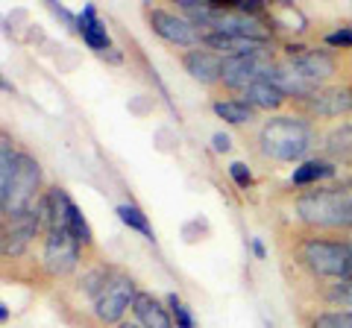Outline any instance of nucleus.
Instances as JSON below:
<instances>
[{
  "instance_id": "obj_1",
  "label": "nucleus",
  "mask_w": 352,
  "mask_h": 328,
  "mask_svg": "<svg viewBox=\"0 0 352 328\" xmlns=\"http://www.w3.org/2000/svg\"><path fill=\"white\" fill-rule=\"evenodd\" d=\"M276 232L352 235V188L349 179L320 188H291L276 194Z\"/></svg>"
},
{
  "instance_id": "obj_2",
  "label": "nucleus",
  "mask_w": 352,
  "mask_h": 328,
  "mask_svg": "<svg viewBox=\"0 0 352 328\" xmlns=\"http://www.w3.org/2000/svg\"><path fill=\"white\" fill-rule=\"evenodd\" d=\"M279 253L285 261V276L296 290L352 279V235H308L279 229Z\"/></svg>"
},
{
  "instance_id": "obj_3",
  "label": "nucleus",
  "mask_w": 352,
  "mask_h": 328,
  "mask_svg": "<svg viewBox=\"0 0 352 328\" xmlns=\"http://www.w3.org/2000/svg\"><path fill=\"white\" fill-rule=\"evenodd\" d=\"M323 126L296 112L264 117L250 132L252 152L267 164H302L320 152Z\"/></svg>"
},
{
  "instance_id": "obj_4",
  "label": "nucleus",
  "mask_w": 352,
  "mask_h": 328,
  "mask_svg": "<svg viewBox=\"0 0 352 328\" xmlns=\"http://www.w3.org/2000/svg\"><path fill=\"white\" fill-rule=\"evenodd\" d=\"M120 270L124 267L112 264V261L103 258L100 253L88 255L80 272L53 290L56 311L62 314V320L76 328H91V314L97 305H100V299L106 296V290L112 288V281L118 279Z\"/></svg>"
},
{
  "instance_id": "obj_5",
  "label": "nucleus",
  "mask_w": 352,
  "mask_h": 328,
  "mask_svg": "<svg viewBox=\"0 0 352 328\" xmlns=\"http://www.w3.org/2000/svg\"><path fill=\"white\" fill-rule=\"evenodd\" d=\"M279 56L300 71L314 85H335L352 80V50H332L326 45H302V41H282Z\"/></svg>"
},
{
  "instance_id": "obj_6",
  "label": "nucleus",
  "mask_w": 352,
  "mask_h": 328,
  "mask_svg": "<svg viewBox=\"0 0 352 328\" xmlns=\"http://www.w3.org/2000/svg\"><path fill=\"white\" fill-rule=\"evenodd\" d=\"M85 249L80 246L68 229H47L41 235L38 246V272H41V290H56L59 284H65L71 276L80 272L85 264Z\"/></svg>"
},
{
  "instance_id": "obj_7",
  "label": "nucleus",
  "mask_w": 352,
  "mask_h": 328,
  "mask_svg": "<svg viewBox=\"0 0 352 328\" xmlns=\"http://www.w3.org/2000/svg\"><path fill=\"white\" fill-rule=\"evenodd\" d=\"M44 191H47V185H44L41 161L32 156L30 150H21L12 182H9L6 191H0V217L32 211L38 205V200L44 196Z\"/></svg>"
},
{
  "instance_id": "obj_8",
  "label": "nucleus",
  "mask_w": 352,
  "mask_h": 328,
  "mask_svg": "<svg viewBox=\"0 0 352 328\" xmlns=\"http://www.w3.org/2000/svg\"><path fill=\"white\" fill-rule=\"evenodd\" d=\"M288 112H296L320 126H332L338 120L352 117V80L349 82H335L317 89L311 97H305L300 103H291Z\"/></svg>"
},
{
  "instance_id": "obj_9",
  "label": "nucleus",
  "mask_w": 352,
  "mask_h": 328,
  "mask_svg": "<svg viewBox=\"0 0 352 328\" xmlns=\"http://www.w3.org/2000/svg\"><path fill=\"white\" fill-rule=\"evenodd\" d=\"M138 293L141 288L135 284V279L126 270H120L118 279L112 281V288L106 290V296L91 314V328H118L124 320H129L126 314H132V305H135Z\"/></svg>"
},
{
  "instance_id": "obj_10",
  "label": "nucleus",
  "mask_w": 352,
  "mask_h": 328,
  "mask_svg": "<svg viewBox=\"0 0 352 328\" xmlns=\"http://www.w3.org/2000/svg\"><path fill=\"white\" fill-rule=\"evenodd\" d=\"M144 21L147 27L156 32L162 41H168L170 47H179V50H191V47H200L203 45V36L200 30L185 15H179L176 9H164V6H150L144 3Z\"/></svg>"
},
{
  "instance_id": "obj_11",
  "label": "nucleus",
  "mask_w": 352,
  "mask_h": 328,
  "mask_svg": "<svg viewBox=\"0 0 352 328\" xmlns=\"http://www.w3.org/2000/svg\"><path fill=\"white\" fill-rule=\"evenodd\" d=\"M179 62L194 82L206 85V89H214V91L220 89V82H223V56H220V53L200 45V47L182 50Z\"/></svg>"
},
{
  "instance_id": "obj_12",
  "label": "nucleus",
  "mask_w": 352,
  "mask_h": 328,
  "mask_svg": "<svg viewBox=\"0 0 352 328\" xmlns=\"http://www.w3.org/2000/svg\"><path fill=\"white\" fill-rule=\"evenodd\" d=\"M267 21H270L273 32H276V38H282V41H296L308 32V18L302 15V9L288 3V0L267 3Z\"/></svg>"
},
{
  "instance_id": "obj_13",
  "label": "nucleus",
  "mask_w": 352,
  "mask_h": 328,
  "mask_svg": "<svg viewBox=\"0 0 352 328\" xmlns=\"http://www.w3.org/2000/svg\"><path fill=\"white\" fill-rule=\"evenodd\" d=\"M76 32L82 36V45L88 50H94L97 56H106L109 50H112V36H109L106 30V21L100 18L94 3L82 6V12L76 15Z\"/></svg>"
},
{
  "instance_id": "obj_14",
  "label": "nucleus",
  "mask_w": 352,
  "mask_h": 328,
  "mask_svg": "<svg viewBox=\"0 0 352 328\" xmlns=\"http://www.w3.org/2000/svg\"><path fill=\"white\" fill-rule=\"evenodd\" d=\"M311 305L305 308H332V311H352V279H338V281H323L305 290Z\"/></svg>"
},
{
  "instance_id": "obj_15",
  "label": "nucleus",
  "mask_w": 352,
  "mask_h": 328,
  "mask_svg": "<svg viewBox=\"0 0 352 328\" xmlns=\"http://www.w3.org/2000/svg\"><path fill=\"white\" fill-rule=\"evenodd\" d=\"M132 320L144 328H176L168 302L159 299L156 293L141 290L135 296V305H132Z\"/></svg>"
},
{
  "instance_id": "obj_16",
  "label": "nucleus",
  "mask_w": 352,
  "mask_h": 328,
  "mask_svg": "<svg viewBox=\"0 0 352 328\" xmlns=\"http://www.w3.org/2000/svg\"><path fill=\"white\" fill-rule=\"evenodd\" d=\"M338 164H332L323 156H311L305 159L302 164H296L294 173H291V188H320V185L332 182L338 176Z\"/></svg>"
},
{
  "instance_id": "obj_17",
  "label": "nucleus",
  "mask_w": 352,
  "mask_h": 328,
  "mask_svg": "<svg viewBox=\"0 0 352 328\" xmlns=\"http://www.w3.org/2000/svg\"><path fill=\"white\" fill-rule=\"evenodd\" d=\"M212 112L226 120L232 126H258L261 117H258V108H252L244 97H229V94H214L212 100Z\"/></svg>"
},
{
  "instance_id": "obj_18",
  "label": "nucleus",
  "mask_w": 352,
  "mask_h": 328,
  "mask_svg": "<svg viewBox=\"0 0 352 328\" xmlns=\"http://www.w3.org/2000/svg\"><path fill=\"white\" fill-rule=\"evenodd\" d=\"M244 100L252 106V108H258V112H267V115H282L285 108H291V100L285 97L276 85H273L270 80H256L250 85V89L244 91Z\"/></svg>"
},
{
  "instance_id": "obj_19",
  "label": "nucleus",
  "mask_w": 352,
  "mask_h": 328,
  "mask_svg": "<svg viewBox=\"0 0 352 328\" xmlns=\"http://www.w3.org/2000/svg\"><path fill=\"white\" fill-rule=\"evenodd\" d=\"M302 328H352V311H332V308H302L300 311Z\"/></svg>"
},
{
  "instance_id": "obj_20",
  "label": "nucleus",
  "mask_w": 352,
  "mask_h": 328,
  "mask_svg": "<svg viewBox=\"0 0 352 328\" xmlns=\"http://www.w3.org/2000/svg\"><path fill=\"white\" fill-rule=\"evenodd\" d=\"M115 214L120 217V223L132 229V232L144 235V240H150V244L156 240V232H153V226H150V220H147V214L141 211L135 202H120L118 209H115Z\"/></svg>"
},
{
  "instance_id": "obj_21",
  "label": "nucleus",
  "mask_w": 352,
  "mask_h": 328,
  "mask_svg": "<svg viewBox=\"0 0 352 328\" xmlns=\"http://www.w3.org/2000/svg\"><path fill=\"white\" fill-rule=\"evenodd\" d=\"M18 147H15V138L6 132H0V191L9 188L12 182V173H15V164H18Z\"/></svg>"
},
{
  "instance_id": "obj_22",
  "label": "nucleus",
  "mask_w": 352,
  "mask_h": 328,
  "mask_svg": "<svg viewBox=\"0 0 352 328\" xmlns=\"http://www.w3.org/2000/svg\"><path fill=\"white\" fill-rule=\"evenodd\" d=\"M168 308H170V316H173V325L176 328H200L194 320V311L185 305V299L179 296V293H168Z\"/></svg>"
},
{
  "instance_id": "obj_23",
  "label": "nucleus",
  "mask_w": 352,
  "mask_h": 328,
  "mask_svg": "<svg viewBox=\"0 0 352 328\" xmlns=\"http://www.w3.org/2000/svg\"><path fill=\"white\" fill-rule=\"evenodd\" d=\"M320 45L332 47V50H352V24H340V27H335V30L323 32Z\"/></svg>"
},
{
  "instance_id": "obj_24",
  "label": "nucleus",
  "mask_w": 352,
  "mask_h": 328,
  "mask_svg": "<svg viewBox=\"0 0 352 328\" xmlns=\"http://www.w3.org/2000/svg\"><path fill=\"white\" fill-rule=\"evenodd\" d=\"M229 176H232V182L238 185L241 191H250L252 185H256V179H252V170L247 167L244 161H232V164H229Z\"/></svg>"
},
{
  "instance_id": "obj_25",
  "label": "nucleus",
  "mask_w": 352,
  "mask_h": 328,
  "mask_svg": "<svg viewBox=\"0 0 352 328\" xmlns=\"http://www.w3.org/2000/svg\"><path fill=\"white\" fill-rule=\"evenodd\" d=\"M47 9L53 15H56L59 21H65V24H68L71 30H76V15L71 12V9H65V6H59V3H47Z\"/></svg>"
},
{
  "instance_id": "obj_26",
  "label": "nucleus",
  "mask_w": 352,
  "mask_h": 328,
  "mask_svg": "<svg viewBox=\"0 0 352 328\" xmlns=\"http://www.w3.org/2000/svg\"><path fill=\"white\" fill-rule=\"evenodd\" d=\"M212 144H214V152H229V138L223 132H214L212 135Z\"/></svg>"
},
{
  "instance_id": "obj_27",
  "label": "nucleus",
  "mask_w": 352,
  "mask_h": 328,
  "mask_svg": "<svg viewBox=\"0 0 352 328\" xmlns=\"http://www.w3.org/2000/svg\"><path fill=\"white\" fill-rule=\"evenodd\" d=\"M250 244H252V253H256L258 258H264V255H267V253H264V244H261V240H258V237H252V240H250Z\"/></svg>"
},
{
  "instance_id": "obj_28",
  "label": "nucleus",
  "mask_w": 352,
  "mask_h": 328,
  "mask_svg": "<svg viewBox=\"0 0 352 328\" xmlns=\"http://www.w3.org/2000/svg\"><path fill=\"white\" fill-rule=\"evenodd\" d=\"M0 323H9V305L0 302Z\"/></svg>"
},
{
  "instance_id": "obj_29",
  "label": "nucleus",
  "mask_w": 352,
  "mask_h": 328,
  "mask_svg": "<svg viewBox=\"0 0 352 328\" xmlns=\"http://www.w3.org/2000/svg\"><path fill=\"white\" fill-rule=\"evenodd\" d=\"M118 328H144V325H138L135 320H124V323H120Z\"/></svg>"
}]
</instances>
